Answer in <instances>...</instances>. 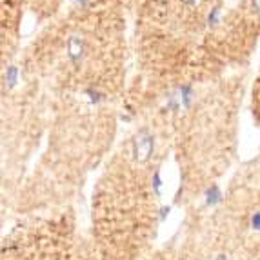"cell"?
Wrapping results in <instances>:
<instances>
[{
    "label": "cell",
    "instance_id": "1",
    "mask_svg": "<svg viewBox=\"0 0 260 260\" xmlns=\"http://www.w3.org/2000/svg\"><path fill=\"white\" fill-rule=\"evenodd\" d=\"M153 149H155V137L148 129L139 131V135L133 140V148H131L135 160L146 162L153 155Z\"/></svg>",
    "mask_w": 260,
    "mask_h": 260
},
{
    "label": "cell",
    "instance_id": "2",
    "mask_svg": "<svg viewBox=\"0 0 260 260\" xmlns=\"http://www.w3.org/2000/svg\"><path fill=\"white\" fill-rule=\"evenodd\" d=\"M224 199V193H222V187L218 184H211L208 189L204 191V202L208 208H215L218 206Z\"/></svg>",
    "mask_w": 260,
    "mask_h": 260
},
{
    "label": "cell",
    "instance_id": "3",
    "mask_svg": "<svg viewBox=\"0 0 260 260\" xmlns=\"http://www.w3.org/2000/svg\"><path fill=\"white\" fill-rule=\"evenodd\" d=\"M162 186H164V180H162L160 169H156L155 173H153V177H151V189H153V195H155V197H160V195H162Z\"/></svg>",
    "mask_w": 260,
    "mask_h": 260
},
{
    "label": "cell",
    "instance_id": "4",
    "mask_svg": "<svg viewBox=\"0 0 260 260\" xmlns=\"http://www.w3.org/2000/svg\"><path fill=\"white\" fill-rule=\"evenodd\" d=\"M249 224H251V228L255 231H260V211H255L251 215V220H249Z\"/></svg>",
    "mask_w": 260,
    "mask_h": 260
},
{
    "label": "cell",
    "instance_id": "5",
    "mask_svg": "<svg viewBox=\"0 0 260 260\" xmlns=\"http://www.w3.org/2000/svg\"><path fill=\"white\" fill-rule=\"evenodd\" d=\"M169 211H171V208L169 206H162L160 209H158V222H166V218L169 217Z\"/></svg>",
    "mask_w": 260,
    "mask_h": 260
},
{
    "label": "cell",
    "instance_id": "6",
    "mask_svg": "<svg viewBox=\"0 0 260 260\" xmlns=\"http://www.w3.org/2000/svg\"><path fill=\"white\" fill-rule=\"evenodd\" d=\"M78 49H80V44H77V40L71 39V42H70V51H71V56H77V55H78Z\"/></svg>",
    "mask_w": 260,
    "mask_h": 260
},
{
    "label": "cell",
    "instance_id": "7",
    "mask_svg": "<svg viewBox=\"0 0 260 260\" xmlns=\"http://www.w3.org/2000/svg\"><path fill=\"white\" fill-rule=\"evenodd\" d=\"M9 82L11 84H15V78H17V70L15 68H9Z\"/></svg>",
    "mask_w": 260,
    "mask_h": 260
},
{
    "label": "cell",
    "instance_id": "8",
    "mask_svg": "<svg viewBox=\"0 0 260 260\" xmlns=\"http://www.w3.org/2000/svg\"><path fill=\"white\" fill-rule=\"evenodd\" d=\"M217 17H218V9H213V13L209 15V22H215L217 20Z\"/></svg>",
    "mask_w": 260,
    "mask_h": 260
},
{
    "label": "cell",
    "instance_id": "9",
    "mask_svg": "<svg viewBox=\"0 0 260 260\" xmlns=\"http://www.w3.org/2000/svg\"><path fill=\"white\" fill-rule=\"evenodd\" d=\"M215 260H230V258H228L225 255H217L215 256Z\"/></svg>",
    "mask_w": 260,
    "mask_h": 260
},
{
    "label": "cell",
    "instance_id": "10",
    "mask_svg": "<svg viewBox=\"0 0 260 260\" xmlns=\"http://www.w3.org/2000/svg\"><path fill=\"white\" fill-rule=\"evenodd\" d=\"M255 8L260 9V0H255Z\"/></svg>",
    "mask_w": 260,
    "mask_h": 260
}]
</instances>
